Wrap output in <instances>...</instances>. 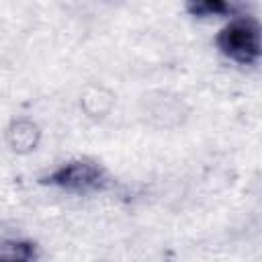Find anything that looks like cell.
Masks as SVG:
<instances>
[{"mask_svg": "<svg viewBox=\"0 0 262 262\" xmlns=\"http://www.w3.org/2000/svg\"><path fill=\"white\" fill-rule=\"evenodd\" d=\"M260 23L246 12H237L217 31L215 45L231 61L239 66H256L262 55Z\"/></svg>", "mask_w": 262, "mask_h": 262, "instance_id": "6da1fadb", "label": "cell"}, {"mask_svg": "<svg viewBox=\"0 0 262 262\" xmlns=\"http://www.w3.org/2000/svg\"><path fill=\"white\" fill-rule=\"evenodd\" d=\"M43 184L68 190V192H98L104 190L111 184V176L102 164H98L92 158H74L59 166H55L51 172H47L41 178Z\"/></svg>", "mask_w": 262, "mask_h": 262, "instance_id": "7a4b0ae2", "label": "cell"}, {"mask_svg": "<svg viewBox=\"0 0 262 262\" xmlns=\"http://www.w3.org/2000/svg\"><path fill=\"white\" fill-rule=\"evenodd\" d=\"M141 115L156 129H176L186 123L190 106L176 92L151 90L141 98Z\"/></svg>", "mask_w": 262, "mask_h": 262, "instance_id": "3957f363", "label": "cell"}, {"mask_svg": "<svg viewBox=\"0 0 262 262\" xmlns=\"http://www.w3.org/2000/svg\"><path fill=\"white\" fill-rule=\"evenodd\" d=\"M43 131L37 121L29 117H16L12 119L4 129V141L10 151L16 156H29L33 154L41 143Z\"/></svg>", "mask_w": 262, "mask_h": 262, "instance_id": "277c9868", "label": "cell"}, {"mask_svg": "<svg viewBox=\"0 0 262 262\" xmlns=\"http://www.w3.org/2000/svg\"><path fill=\"white\" fill-rule=\"evenodd\" d=\"M80 108L92 121H102L115 108V92L102 84L90 82L80 92Z\"/></svg>", "mask_w": 262, "mask_h": 262, "instance_id": "5b68a950", "label": "cell"}, {"mask_svg": "<svg viewBox=\"0 0 262 262\" xmlns=\"http://www.w3.org/2000/svg\"><path fill=\"white\" fill-rule=\"evenodd\" d=\"M184 8L190 16H196V18H217V16L231 18L233 14L239 12L235 4L225 2V0H199V2L192 0Z\"/></svg>", "mask_w": 262, "mask_h": 262, "instance_id": "8992f818", "label": "cell"}, {"mask_svg": "<svg viewBox=\"0 0 262 262\" xmlns=\"http://www.w3.org/2000/svg\"><path fill=\"white\" fill-rule=\"evenodd\" d=\"M37 246L31 239H0V262H35Z\"/></svg>", "mask_w": 262, "mask_h": 262, "instance_id": "52a82bcc", "label": "cell"}]
</instances>
